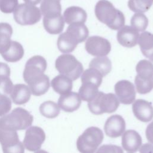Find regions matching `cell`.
I'll list each match as a JSON object with an SVG mask.
<instances>
[{
  "label": "cell",
  "instance_id": "1",
  "mask_svg": "<svg viewBox=\"0 0 153 153\" xmlns=\"http://www.w3.org/2000/svg\"><path fill=\"white\" fill-rule=\"evenodd\" d=\"M96 18L112 30H118L125 25L124 14L108 0L99 1L94 8Z\"/></svg>",
  "mask_w": 153,
  "mask_h": 153
},
{
  "label": "cell",
  "instance_id": "2",
  "mask_svg": "<svg viewBox=\"0 0 153 153\" xmlns=\"http://www.w3.org/2000/svg\"><path fill=\"white\" fill-rule=\"evenodd\" d=\"M33 120V116L27 110L16 108L0 118V129L14 131L27 129L32 125Z\"/></svg>",
  "mask_w": 153,
  "mask_h": 153
},
{
  "label": "cell",
  "instance_id": "3",
  "mask_svg": "<svg viewBox=\"0 0 153 153\" xmlns=\"http://www.w3.org/2000/svg\"><path fill=\"white\" fill-rule=\"evenodd\" d=\"M90 111L94 115L115 112L120 105V102L115 94L99 91L97 95L88 102Z\"/></svg>",
  "mask_w": 153,
  "mask_h": 153
},
{
  "label": "cell",
  "instance_id": "4",
  "mask_svg": "<svg viewBox=\"0 0 153 153\" xmlns=\"http://www.w3.org/2000/svg\"><path fill=\"white\" fill-rule=\"evenodd\" d=\"M103 140L102 131L97 127H90L76 140V148L80 153H94Z\"/></svg>",
  "mask_w": 153,
  "mask_h": 153
},
{
  "label": "cell",
  "instance_id": "5",
  "mask_svg": "<svg viewBox=\"0 0 153 153\" xmlns=\"http://www.w3.org/2000/svg\"><path fill=\"white\" fill-rule=\"evenodd\" d=\"M55 67L57 71L72 81L81 76L84 71L82 63L71 54L60 55L56 60Z\"/></svg>",
  "mask_w": 153,
  "mask_h": 153
},
{
  "label": "cell",
  "instance_id": "6",
  "mask_svg": "<svg viewBox=\"0 0 153 153\" xmlns=\"http://www.w3.org/2000/svg\"><path fill=\"white\" fill-rule=\"evenodd\" d=\"M16 22L22 26L33 25L38 22L41 18L40 9L35 5L20 4L13 12Z\"/></svg>",
  "mask_w": 153,
  "mask_h": 153
},
{
  "label": "cell",
  "instance_id": "7",
  "mask_svg": "<svg viewBox=\"0 0 153 153\" xmlns=\"http://www.w3.org/2000/svg\"><path fill=\"white\" fill-rule=\"evenodd\" d=\"M0 143L4 153H24L25 146L16 131L0 129Z\"/></svg>",
  "mask_w": 153,
  "mask_h": 153
},
{
  "label": "cell",
  "instance_id": "8",
  "mask_svg": "<svg viewBox=\"0 0 153 153\" xmlns=\"http://www.w3.org/2000/svg\"><path fill=\"white\" fill-rule=\"evenodd\" d=\"M85 48L87 52L94 57L106 56L111 50L109 41L100 36H91L88 37L85 42Z\"/></svg>",
  "mask_w": 153,
  "mask_h": 153
},
{
  "label": "cell",
  "instance_id": "9",
  "mask_svg": "<svg viewBox=\"0 0 153 153\" xmlns=\"http://www.w3.org/2000/svg\"><path fill=\"white\" fill-rule=\"evenodd\" d=\"M45 139V133L43 129L38 126H32L26 130L23 144L28 151H36L41 148Z\"/></svg>",
  "mask_w": 153,
  "mask_h": 153
},
{
  "label": "cell",
  "instance_id": "10",
  "mask_svg": "<svg viewBox=\"0 0 153 153\" xmlns=\"http://www.w3.org/2000/svg\"><path fill=\"white\" fill-rule=\"evenodd\" d=\"M115 96L119 102L124 105H130L135 100L136 89L132 82L128 80H120L115 86Z\"/></svg>",
  "mask_w": 153,
  "mask_h": 153
},
{
  "label": "cell",
  "instance_id": "11",
  "mask_svg": "<svg viewBox=\"0 0 153 153\" xmlns=\"http://www.w3.org/2000/svg\"><path fill=\"white\" fill-rule=\"evenodd\" d=\"M47 66L45 59L40 55H35L27 60L23 73L24 81L35 75L44 74Z\"/></svg>",
  "mask_w": 153,
  "mask_h": 153
},
{
  "label": "cell",
  "instance_id": "12",
  "mask_svg": "<svg viewBox=\"0 0 153 153\" xmlns=\"http://www.w3.org/2000/svg\"><path fill=\"white\" fill-rule=\"evenodd\" d=\"M25 81L27 84L31 93L35 96L44 94L50 86L49 77L44 74L33 76Z\"/></svg>",
  "mask_w": 153,
  "mask_h": 153
},
{
  "label": "cell",
  "instance_id": "13",
  "mask_svg": "<svg viewBox=\"0 0 153 153\" xmlns=\"http://www.w3.org/2000/svg\"><path fill=\"white\" fill-rule=\"evenodd\" d=\"M126 129V122L122 116L112 115L106 121L104 130L106 134L111 138L118 137L123 134Z\"/></svg>",
  "mask_w": 153,
  "mask_h": 153
},
{
  "label": "cell",
  "instance_id": "14",
  "mask_svg": "<svg viewBox=\"0 0 153 153\" xmlns=\"http://www.w3.org/2000/svg\"><path fill=\"white\" fill-rule=\"evenodd\" d=\"M132 111L135 117L140 121L146 123L153 118V106L145 100L137 99L134 101Z\"/></svg>",
  "mask_w": 153,
  "mask_h": 153
},
{
  "label": "cell",
  "instance_id": "15",
  "mask_svg": "<svg viewBox=\"0 0 153 153\" xmlns=\"http://www.w3.org/2000/svg\"><path fill=\"white\" fill-rule=\"evenodd\" d=\"M139 32L131 26H124L117 33V39L123 47L131 48L137 44Z\"/></svg>",
  "mask_w": 153,
  "mask_h": 153
},
{
  "label": "cell",
  "instance_id": "16",
  "mask_svg": "<svg viewBox=\"0 0 153 153\" xmlns=\"http://www.w3.org/2000/svg\"><path fill=\"white\" fill-rule=\"evenodd\" d=\"M81 104V99L76 92H69L61 95L58 99V105L63 111L72 112L77 110Z\"/></svg>",
  "mask_w": 153,
  "mask_h": 153
},
{
  "label": "cell",
  "instance_id": "17",
  "mask_svg": "<svg viewBox=\"0 0 153 153\" xmlns=\"http://www.w3.org/2000/svg\"><path fill=\"white\" fill-rule=\"evenodd\" d=\"M142 137L138 132L134 130H128L122 136L121 144L126 151L134 152L141 146Z\"/></svg>",
  "mask_w": 153,
  "mask_h": 153
},
{
  "label": "cell",
  "instance_id": "18",
  "mask_svg": "<svg viewBox=\"0 0 153 153\" xmlns=\"http://www.w3.org/2000/svg\"><path fill=\"white\" fill-rule=\"evenodd\" d=\"M63 17L65 22L69 25L76 23H84L87 18L86 11L81 7L71 6L63 12Z\"/></svg>",
  "mask_w": 153,
  "mask_h": 153
},
{
  "label": "cell",
  "instance_id": "19",
  "mask_svg": "<svg viewBox=\"0 0 153 153\" xmlns=\"http://www.w3.org/2000/svg\"><path fill=\"white\" fill-rule=\"evenodd\" d=\"M78 44L76 38L66 30L59 36L57 41L59 50L63 54H69L72 52Z\"/></svg>",
  "mask_w": 153,
  "mask_h": 153
},
{
  "label": "cell",
  "instance_id": "20",
  "mask_svg": "<svg viewBox=\"0 0 153 153\" xmlns=\"http://www.w3.org/2000/svg\"><path fill=\"white\" fill-rule=\"evenodd\" d=\"M31 92L27 85L24 84H17L13 86L10 97L16 105H23L30 98Z\"/></svg>",
  "mask_w": 153,
  "mask_h": 153
},
{
  "label": "cell",
  "instance_id": "21",
  "mask_svg": "<svg viewBox=\"0 0 153 153\" xmlns=\"http://www.w3.org/2000/svg\"><path fill=\"white\" fill-rule=\"evenodd\" d=\"M41 14L45 18H53L61 15L62 6L59 0H42L40 5Z\"/></svg>",
  "mask_w": 153,
  "mask_h": 153
},
{
  "label": "cell",
  "instance_id": "22",
  "mask_svg": "<svg viewBox=\"0 0 153 153\" xmlns=\"http://www.w3.org/2000/svg\"><path fill=\"white\" fill-rule=\"evenodd\" d=\"M72 81L68 77L59 74L51 80V85L55 92L62 95L71 91L73 87Z\"/></svg>",
  "mask_w": 153,
  "mask_h": 153
},
{
  "label": "cell",
  "instance_id": "23",
  "mask_svg": "<svg viewBox=\"0 0 153 153\" xmlns=\"http://www.w3.org/2000/svg\"><path fill=\"white\" fill-rule=\"evenodd\" d=\"M137 44L143 55L146 58L153 57V33L144 31L139 34Z\"/></svg>",
  "mask_w": 153,
  "mask_h": 153
},
{
  "label": "cell",
  "instance_id": "24",
  "mask_svg": "<svg viewBox=\"0 0 153 153\" xmlns=\"http://www.w3.org/2000/svg\"><path fill=\"white\" fill-rule=\"evenodd\" d=\"M24 53V48L22 44L19 42L11 40L10 47L1 56L7 62H16L23 58Z\"/></svg>",
  "mask_w": 153,
  "mask_h": 153
},
{
  "label": "cell",
  "instance_id": "25",
  "mask_svg": "<svg viewBox=\"0 0 153 153\" xmlns=\"http://www.w3.org/2000/svg\"><path fill=\"white\" fill-rule=\"evenodd\" d=\"M42 23L45 30L49 33L56 35L61 33L65 26V20L61 14L53 18H43Z\"/></svg>",
  "mask_w": 153,
  "mask_h": 153
},
{
  "label": "cell",
  "instance_id": "26",
  "mask_svg": "<svg viewBox=\"0 0 153 153\" xmlns=\"http://www.w3.org/2000/svg\"><path fill=\"white\" fill-rule=\"evenodd\" d=\"M13 34V28L11 26L5 22L0 23V54L5 52L10 47L11 40V37Z\"/></svg>",
  "mask_w": 153,
  "mask_h": 153
},
{
  "label": "cell",
  "instance_id": "27",
  "mask_svg": "<svg viewBox=\"0 0 153 153\" xmlns=\"http://www.w3.org/2000/svg\"><path fill=\"white\" fill-rule=\"evenodd\" d=\"M89 68L97 70L103 76H105L111 71L112 63L107 56L95 57L90 61Z\"/></svg>",
  "mask_w": 153,
  "mask_h": 153
},
{
  "label": "cell",
  "instance_id": "28",
  "mask_svg": "<svg viewBox=\"0 0 153 153\" xmlns=\"http://www.w3.org/2000/svg\"><path fill=\"white\" fill-rule=\"evenodd\" d=\"M66 31L72 34L76 38L79 44L86 41L88 37V29L83 23L71 24L68 26Z\"/></svg>",
  "mask_w": 153,
  "mask_h": 153
},
{
  "label": "cell",
  "instance_id": "29",
  "mask_svg": "<svg viewBox=\"0 0 153 153\" xmlns=\"http://www.w3.org/2000/svg\"><path fill=\"white\" fill-rule=\"evenodd\" d=\"M98 88L99 87L94 84L84 82L79 89L78 94L81 100L88 102L97 95L99 92Z\"/></svg>",
  "mask_w": 153,
  "mask_h": 153
},
{
  "label": "cell",
  "instance_id": "30",
  "mask_svg": "<svg viewBox=\"0 0 153 153\" xmlns=\"http://www.w3.org/2000/svg\"><path fill=\"white\" fill-rule=\"evenodd\" d=\"M103 77V75L97 70L89 68L82 72L81 75V80L82 83L90 82L99 87L102 84Z\"/></svg>",
  "mask_w": 153,
  "mask_h": 153
},
{
  "label": "cell",
  "instance_id": "31",
  "mask_svg": "<svg viewBox=\"0 0 153 153\" xmlns=\"http://www.w3.org/2000/svg\"><path fill=\"white\" fill-rule=\"evenodd\" d=\"M40 113L48 118H54L60 113L59 105L53 101L47 100L41 104L39 106Z\"/></svg>",
  "mask_w": 153,
  "mask_h": 153
},
{
  "label": "cell",
  "instance_id": "32",
  "mask_svg": "<svg viewBox=\"0 0 153 153\" xmlns=\"http://www.w3.org/2000/svg\"><path fill=\"white\" fill-rule=\"evenodd\" d=\"M137 75L142 78H150L153 77V65L149 60H140L136 66Z\"/></svg>",
  "mask_w": 153,
  "mask_h": 153
},
{
  "label": "cell",
  "instance_id": "33",
  "mask_svg": "<svg viewBox=\"0 0 153 153\" xmlns=\"http://www.w3.org/2000/svg\"><path fill=\"white\" fill-rule=\"evenodd\" d=\"M134 84L137 93L141 94H147L153 90V77L142 78L136 75L134 78Z\"/></svg>",
  "mask_w": 153,
  "mask_h": 153
},
{
  "label": "cell",
  "instance_id": "34",
  "mask_svg": "<svg viewBox=\"0 0 153 153\" xmlns=\"http://www.w3.org/2000/svg\"><path fill=\"white\" fill-rule=\"evenodd\" d=\"M130 24L139 32H143L148 27V19L143 13H135L131 18Z\"/></svg>",
  "mask_w": 153,
  "mask_h": 153
},
{
  "label": "cell",
  "instance_id": "35",
  "mask_svg": "<svg viewBox=\"0 0 153 153\" xmlns=\"http://www.w3.org/2000/svg\"><path fill=\"white\" fill-rule=\"evenodd\" d=\"M153 4V0H128V7L134 13H144Z\"/></svg>",
  "mask_w": 153,
  "mask_h": 153
},
{
  "label": "cell",
  "instance_id": "36",
  "mask_svg": "<svg viewBox=\"0 0 153 153\" xmlns=\"http://www.w3.org/2000/svg\"><path fill=\"white\" fill-rule=\"evenodd\" d=\"M13 84L10 76L0 75V93L8 95L10 94L13 88Z\"/></svg>",
  "mask_w": 153,
  "mask_h": 153
},
{
  "label": "cell",
  "instance_id": "37",
  "mask_svg": "<svg viewBox=\"0 0 153 153\" xmlns=\"http://www.w3.org/2000/svg\"><path fill=\"white\" fill-rule=\"evenodd\" d=\"M18 5V0H0V10L4 13H11Z\"/></svg>",
  "mask_w": 153,
  "mask_h": 153
},
{
  "label": "cell",
  "instance_id": "38",
  "mask_svg": "<svg viewBox=\"0 0 153 153\" xmlns=\"http://www.w3.org/2000/svg\"><path fill=\"white\" fill-rule=\"evenodd\" d=\"M11 108V101L5 94L0 93V117L6 115Z\"/></svg>",
  "mask_w": 153,
  "mask_h": 153
},
{
  "label": "cell",
  "instance_id": "39",
  "mask_svg": "<svg viewBox=\"0 0 153 153\" xmlns=\"http://www.w3.org/2000/svg\"><path fill=\"white\" fill-rule=\"evenodd\" d=\"M96 153H123V150L119 146L108 144L101 146Z\"/></svg>",
  "mask_w": 153,
  "mask_h": 153
},
{
  "label": "cell",
  "instance_id": "40",
  "mask_svg": "<svg viewBox=\"0 0 153 153\" xmlns=\"http://www.w3.org/2000/svg\"><path fill=\"white\" fill-rule=\"evenodd\" d=\"M145 134L147 140L151 143H153V121L149 123L145 130Z\"/></svg>",
  "mask_w": 153,
  "mask_h": 153
},
{
  "label": "cell",
  "instance_id": "41",
  "mask_svg": "<svg viewBox=\"0 0 153 153\" xmlns=\"http://www.w3.org/2000/svg\"><path fill=\"white\" fill-rule=\"evenodd\" d=\"M11 74L10 68L5 63L0 62V75H5L10 76Z\"/></svg>",
  "mask_w": 153,
  "mask_h": 153
},
{
  "label": "cell",
  "instance_id": "42",
  "mask_svg": "<svg viewBox=\"0 0 153 153\" xmlns=\"http://www.w3.org/2000/svg\"><path fill=\"white\" fill-rule=\"evenodd\" d=\"M140 153H153V144L145 143L139 148Z\"/></svg>",
  "mask_w": 153,
  "mask_h": 153
},
{
  "label": "cell",
  "instance_id": "43",
  "mask_svg": "<svg viewBox=\"0 0 153 153\" xmlns=\"http://www.w3.org/2000/svg\"><path fill=\"white\" fill-rule=\"evenodd\" d=\"M23 1L26 4L32 5H36L39 4L40 2H41L42 0H23Z\"/></svg>",
  "mask_w": 153,
  "mask_h": 153
},
{
  "label": "cell",
  "instance_id": "44",
  "mask_svg": "<svg viewBox=\"0 0 153 153\" xmlns=\"http://www.w3.org/2000/svg\"><path fill=\"white\" fill-rule=\"evenodd\" d=\"M35 153H48V152H47L45 150H42V149H39L36 151H35Z\"/></svg>",
  "mask_w": 153,
  "mask_h": 153
},
{
  "label": "cell",
  "instance_id": "45",
  "mask_svg": "<svg viewBox=\"0 0 153 153\" xmlns=\"http://www.w3.org/2000/svg\"><path fill=\"white\" fill-rule=\"evenodd\" d=\"M149 60H150V62L152 63V65H153V57H151V58H150V59H149Z\"/></svg>",
  "mask_w": 153,
  "mask_h": 153
},
{
  "label": "cell",
  "instance_id": "46",
  "mask_svg": "<svg viewBox=\"0 0 153 153\" xmlns=\"http://www.w3.org/2000/svg\"><path fill=\"white\" fill-rule=\"evenodd\" d=\"M59 1H60V0H59Z\"/></svg>",
  "mask_w": 153,
  "mask_h": 153
},
{
  "label": "cell",
  "instance_id": "47",
  "mask_svg": "<svg viewBox=\"0 0 153 153\" xmlns=\"http://www.w3.org/2000/svg\"></svg>",
  "mask_w": 153,
  "mask_h": 153
}]
</instances>
